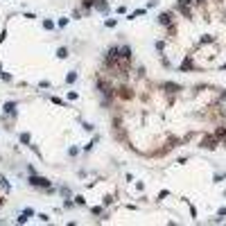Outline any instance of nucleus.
<instances>
[{"label": "nucleus", "mask_w": 226, "mask_h": 226, "mask_svg": "<svg viewBox=\"0 0 226 226\" xmlns=\"http://www.w3.org/2000/svg\"><path fill=\"white\" fill-rule=\"evenodd\" d=\"M32 183H34V186H48V181H45V179H38V176H34Z\"/></svg>", "instance_id": "1"}]
</instances>
